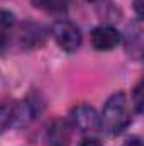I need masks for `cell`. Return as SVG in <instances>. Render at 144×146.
I'll use <instances>...</instances> for the list:
<instances>
[{"label":"cell","mask_w":144,"mask_h":146,"mask_svg":"<svg viewBox=\"0 0 144 146\" xmlns=\"http://www.w3.org/2000/svg\"><path fill=\"white\" fill-rule=\"evenodd\" d=\"M70 122H71L73 129L85 133V134L97 133L100 129V115L88 104L75 106L70 112Z\"/></svg>","instance_id":"3"},{"label":"cell","mask_w":144,"mask_h":146,"mask_svg":"<svg viewBox=\"0 0 144 146\" xmlns=\"http://www.w3.org/2000/svg\"><path fill=\"white\" fill-rule=\"evenodd\" d=\"M87 2H95V0H87Z\"/></svg>","instance_id":"14"},{"label":"cell","mask_w":144,"mask_h":146,"mask_svg":"<svg viewBox=\"0 0 144 146\" xmlns=\"http://www.w3.org/2000/svg\"><path fill=\"white\" fill-rule=\"evenodd\" d=\"M124 146H143V145H141L139 138H129V139L124 143Z\"/></svg>","instance_id":"13"},{"label":"cell","mask_w":144,"mask_h":146,"mask_svg":"<svg viewBox=\"0 0 144 146\" xmlns=\"http://www.w3.org/2000/svg\"><path fill=\"white\" fill-rule=\"evenodd\" d=\"M73 131L70 119H54L44 133V143L46 146H68Z\"/></svg>","instance_id":"4"},{"label":"cell","mask_w":144,"mask_h":146,"mask_svg":"<svg viewBox=\"0 0 144 146\" xmlns=\"http://www.w3.org/2000/svg\"><path fill=\"white\" fill-rule=\"evenodd\" d=\"M122 41L120 33L112 26H98L90 33V42L97 51H112Z\"/></svg>","instance_id":"5"},{"label":"cell","mask_w":144,"mask_h":146,"mask_svg":"<svg viewBox=\"0 0 144 146\" xmlns=\"http://www.w3.org/2000/svg\"><path fill=\"white\" fill-rule=\"evenodd\" d=\"M78 146H102V143L95 138H85V139H81V143Z\"/></svg>","instance_id":"12"},{"label":"cell","mask_w":144,"mask_h":146,"mask_svg":"<svg viewBox=\"0 0 144 146\" xmlns=\"http://www.w3.org/2000/svg\"><path fill=\"white\" fill-rule=\"evenodd\" d=\"M41 110H42V102H41V99H37L34 95L17 102L15 104V122L14 124H19V126L29 124L31 121H34L39 115Z\"/></svg>","instance_id":"6"},{"label":"cell","mask_w":144,"mask_h":146,"mask_svg":"<svg viewBox=\"0 0 144 146\" xmlns=\"http://www.w3.org/2000/svg\"><path fill=\"white\" fill-rule=\"evenodd\" d=\"M14 26H15V15L9 10L0 9V51L5 49V46L9 44Z\"/></svg>","instance_id":"8"},{"label":"cell","mask_w":144,"mask_h":146,"mask_svg":"<svg viewBox=\"0 0 144 146\" xmlns=\"http://www.w3.org/2000/svg\"><path fill=\"white\" fill-rule=\"evenodd\" d=\"M15 122V104L0 102V134L5 133Z\"/></svg>","instance_id":"10"},{"label":"cell","mask_w":144,"mask_h":146,"mask_svg":"<svg viewBox=\"0 0 144 146\" xmlns=\"http://www.w3.org/2000/svg\"><path fill=\"white\" fill-rule=\"evenodd\" d=\"M131 104L134 106L136 112H141L143 110V83H137L132 95H131Z\"/></svg>","instance_id":"11"},{"label":"cell","mask_w":144,"mask_h":146,"mask_svg":"<svg viewBox=\"0 0 144 146\" xmlns=\"http://www.w3.org/2000/svg\"><path fill=\"white\" fill-rule=\"evenodd\" d=\"M70 3H71V0H32V5L36 9L44 10V12H51V14L66 12Z\"/></svg>","instance_id":"9"},{"label":"cell","mask_w":144,"mask_h":146,"mask_svg":"<svg viewBox=\"0 0 144 146\" xmlns=\"http://www.w3.org/2000/svg\"><path fill=\"white\" fill-rule=\"evenodd\" d=\"M44 41V33L39 26L34 24H24L20 29V42L26 48H37Z\"/></svg>","instance_id":"7"},{"label":"cell","mask_w":144,"mask_h":146,"mask_svg":"<svg viewBox=\"0 0 144 146\" xmlns=\"http://www.w3.org/2000/svg\"><path fill=\"white\" fill-rule=\"evenodd\" d=\"M129 124H131V106L126 94L122 92L114 94L112 97H108L100 114V127L110 136H117L124 133Z\"/></svg>","instance_id":"1"},{"label":"cell","mask_w":144,"mask_h":146,"mask_svg":"<svg viewBox=\"0 0 144 146\" xmlns=\"http://www.w3.org/2000/svg\"><path fill=\"white\" fill-rule=\"evenodd\" d=\"M51 36L56 41V44L68 53H75L81 46V33L80 29L70 21H56L51 26Z\"/></svg>","instance_id":"2"}]
</instances>
